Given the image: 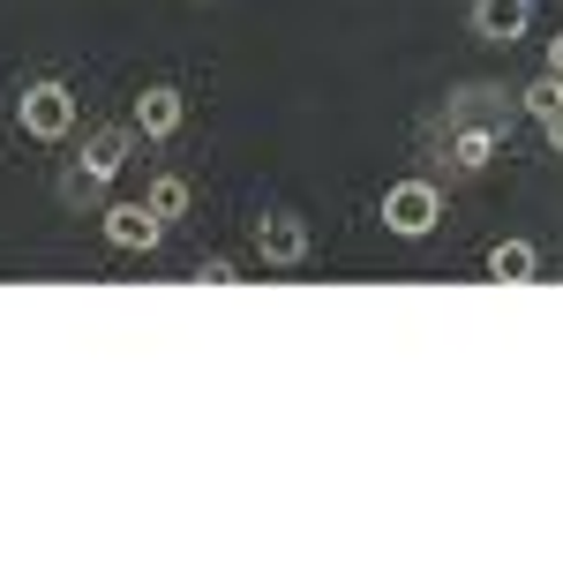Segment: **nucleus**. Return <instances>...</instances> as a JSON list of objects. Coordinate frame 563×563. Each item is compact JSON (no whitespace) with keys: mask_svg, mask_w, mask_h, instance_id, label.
<instances>
[{"mask_svg":"<svg viewBox=\"0 0 563 563\" xmlns=\"http://www.w3.org/2000/svg\"><path fill=\"white\" fill-rule=\"evenodd\" d=\"M76 90L60 84V76H38V84H23V98H15V129L31 135V143H68L76 135Z\"/></svg>","mask_w":563,"mask_h":563,"instance_id":"nucleus-1","label":"nucleus"},{"mask_svg":"<svg viewBox=\"0 0 563 563\" xmlns=\"http://www.w3.org/2000/svg\"><path fill=\"white\" fill-rule=\"evenodd\" d=\"M129 158H135V121H106V129L84 135V166H76V174H84L90 188H106V180H121Z\"/></svg>","mask_w":563,"mask_h":563,"instance_id":"nucleus-4","label":"nucleus"},{"mask_svg":"<svg viewBox=\"0 0 563 563\" xmlns=\"http://www.w3.org/2000/svg\"><path fill=\"white\" fill-rule=\"evenodd\" d=\"M106 241H113L121 256H151V249L166 241V218L151 211V203H106Z\"/></svg>","mask_w":563,"mask_h":563,"instance_id":"nucleus-6","label":"nucleus"},{"mask_svg":"<svg viewBox=\"0 0 563 563\" xmlns=\"http://www.w3.org/2000/svg\"><path fill=\"white\" fill-rule=\"evenodd\" d=\"M143 203H151V211H158L166 225H174V218H188V203H196V188H188V174H174V166H166V174H151V188H143Z\"/></svg>","mask_w":563,"mask_h":563,"instance_id":"nucleus-11","label":"nucleus"},{"mask_svg":"<svg viewBox=\"0 0 563 563\" xmlns=\"http://www.w3.org/2000/svg\"><path fill=\"white\" fill-rule=\"evenodd\" d=\"M556 106H563V76H549V68H541V76H533V84L519 90V113H533V121H549Z\"/></svg>","mask_w":563,"mask_h":563,"instance_id":"nucleus-12","label":"nucleus"},{"mask_svg":"<svg viewBox=\"0 0 563 563\" xmlns=\"http://www.w3.org/2000/svg\"><path fill=\"white\" fill-rule=\"evenodd\" d=\"M541 68H549V76H563V31L549 38V53H541Z\"/></svg>","mask_w":563,"mask_h":563,"instance_id":"nucleus-15","label":"nucleus"},{"mask_svg":"<svg viewBox=\"0 0 563 563\" xmlns=\"http://www.w3.org/2000/svg\"><path fill=\"white\" fill-rule=\"evenodd\" d=\"M443 121H481V129L511 135V121H519V90H504V84H459L451 98H443Z\"/></svg>","mask_w":563,"mask_h":563,"instance_id":"nucleus-3","label":"nucleus"},{"mask_svg":"<svg viewBox=\"0 0 563 563\" xmlns=\"http://www.w3.org/2000/svg\"><path fill=\"white\" fill-rule=\"evenodd\" d=\"M196 278H203V286H233L241 271H233V256H211V263H203V271H196Z\"/></svg>","mask_w":563,"mask_h":563,"instance_id":"nucleus-13","label":"nucleus"},{"mask_svg":"<svg viewBox=\"0 0 563 563\" xmlns=\"http://www.w3.org/2000/svg\"><path fill=\"white\" fill-rule=\"evenodd\" d=\"M466 23H474L481 45H519L533 31V0H474Z\"/></svg>","mask_w":563,"mask_h":563,"instance_id":"nucleus-7","label":"nucleus"},{"mask_svg":"<svg viewBox=\"0 0 563 563\" xmlns=\"http://www.w3.org/2000/svg\"><path fill=\"white\" fill-rule=\"evenodd\" d=\"M256 256L271 263V271H294V263H308V218H301V211H263V218H256Z\"/></svg>","mask_w":563,"mask_h":563,"instance_id":"nucleus-5","label":"nucleus"},{"mask_svg":"<svg viewBox=\"0 0 563 563\" xmlns=\"http://www.w3.org/2000/svg\"><path fill=\"white\" fill-rule=\"evenodd\" d=\"M435 218H443V196H435V180H390L384 188V233L390 241H429Z\"/></svg>","mask_w":563,"mask_h":563,"instance_id":"nucleus-2","label":"nucleus"},{"mask_svg":"<svg viewBox=\"0 0 563 563\" xmlns=\"http://www.w3.org/2000/svg\"><path fill=\"white\" fill-rule=\"evenodd\" d=\"M541 135H549V151H556V158H563V106H556V113H549V121H541Z\"/></svg>","mask_w":563,"mask_h":563,"instance_id":"nucleus-14","label":"nucleus"},{"mask_svg":"<svg viewBox=\"0 0 563 563\" xmlns=\"http://www.w3.org/2000/svg\"><path fill=\"white\" fill-rule=\"evenodd\" d=\"M180 129H188V98H180L174 84H143V98H135V135L174 143Z\"/></svg>","mask_w":563,"mask_h":563,"instance_id":"nucleus-8","label":"nucleus"},{"mask_svg":"<svg viewBox=\"0 0 563 563\" xmlns=\"http://www.w3.org/2000/svg\"><path fill=\"white\" fill-rule=\"evenodd\" d=\"M488 278L533 286V278H541V249H533V241H496V249H488Z\"/></svg>","mask_w":563,"mask_h":563,"instance_id":"nucleus-10","label":"nucleus"},{"mask_svg":"<svg viewBox=\"0 0 563 563\" xmlns=\"http://www.w3.org/2000/svg\"><path fill=\"white\" fill-rule=\"evenodd\" d=\"M443 151H451V174H488V166H496V151H504V135L481 129V121H451Z\"/></svg>","mask_w":563,"mask_h":563,"instance_id":"nucleus-9","label":"nucleus"}]
</instances>
